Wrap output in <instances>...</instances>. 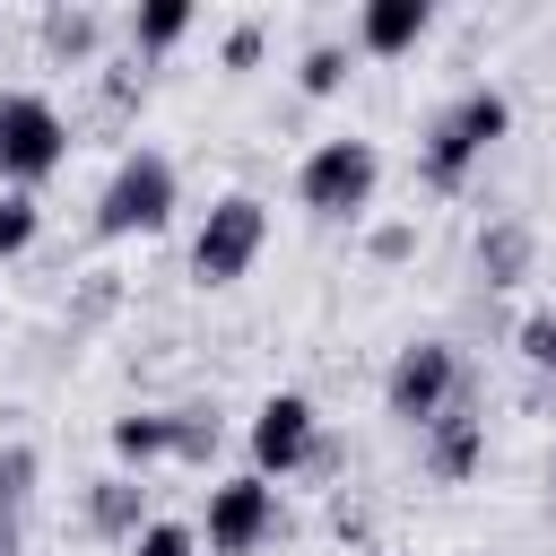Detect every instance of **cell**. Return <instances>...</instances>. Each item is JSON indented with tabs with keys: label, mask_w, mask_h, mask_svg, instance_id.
<instances>
[{
	"label": "cell",
	"mask_w": 556,
	"mask_h": 556,
	"mask_svg": "<svg viewBox=\"0 0 556 556\" xmlns=\"http://www.w3.org/2000/svg\"><path fill=\"white\" fill-rule=\"evenodd\" d=\"M513 130V96L495 87V78H469L434 122H426V148H417V174H426V191H460L478 165H486V148Z\"/></svg>",
	"instance_id": "obj_1"
},
{
	"label": "cell",
	"mask_w": 556,
	"mask_h": 556,
	"mask_svg": "<svg viewBox=\"0 0 556 556\" xmlns=\"http://www.w3.org/2000/svg\"><path fill=\"white\" fill-rule=\"evenodd\" d=\"M374 191H382V148L374 139H356V130H330V139H313L304 148V165H295V200L321 217V226H356L365 208H374Z\"/></svg>",
	"instance_id": "obj_2"
},
{
	"label": "cell",
	"mask_w": 556,
	"mask_h": 556,
	"mask_svg": "<svg viewBox=\"0 0 556 556\" xmlns=\"http://www.w3.org/2000/svg\"><path fill=\"white\" fill-rule=\"evenodd\" d=\"M174 200H182L174 156L139 139V148L113 156V174H104V191H96V235H104V243H122V235H156V226L174 217Z\"/></svg>",
	"instance_id": "obj_3"
},
{
	"label": "cell",
	"mask_w": 556,
	"mask_h": 556,
	"mask_svg": "<svg viewBox=\"0 0 556 556\" xmlns=\"http://www.w3.org/2000/svg\"><path fill=\"white\" fill-rule=\"evenodd\" d=\"M70 165V122H61V104L43 96V87H9V104H0V182L9 191H35V182H52Z\"/></svg>",
	"instance_id": "obj_4"
},
{
	"label": "cell",
	"mask_w": 556,
	"mask_h": 556,
	"mask_svg": "<svg viewBox=\"0 0 556 556\" xmlns=\"http://www.w3.org/2000/svg\"><path fill=\"white\" fill-rule=\"evenodd\" d=\"M269 243V200L261 191H217L208 217L191 226V278L200 287H235Z\"/></svg>",
	"instance_id": "obj_5"
},
{
	"label": "cell",
	"mask_w": 556,
	"mask_h": 556,
	"mask_svg": "<svg viewBox=\"0 0 556 556\" xmlns=\"http://www.w3.org/2000/svg\"><path fill=\"white\" fill-rule=\"evenodd\" d=\"M460 391H469V365H460L452 339H408V348L382 365V408H391L400 426H417V434H426Z\"/></svg>",
	"instance_id": "obj_6"
},
{
	"label": "cell",
	"mask_w": 556,
	"mask_h": 556,
	"mask_svg": "<svg viewBox=\"0 0 556 556\" xmlns=\"http://www.w3.org/2000/svg\"><path fill=\"white\" fill-rule=\"evenodd\" d=\"M191 530H200L208 556H252V547H269L287 530V513H278V486L269 478L235 469V478H208V504H200Z\"/></svg>",
	"instance_id": "obj_7"
},
{
	"label": "cell",
	"mask_w": 556,
	"mask_h": 556,
	"mask_svg": "<svg viewBox=\"0 0 556 556\" xmlns=\"http://www.w3.org/2000/svg\"><path fill=\"white\" fill-rule=\"evenodd\" d=\"M243 452H252V478H295V469H313V452H321V408L304 400V391H269L261 408H252V426H243Z\"/></svg>",
	"instance_id": "obj_8"
},
{
	"label": "cell",
	"mask_w": 556,
	"mask_h": 556,
	"mask_svg": "<svg viewBox=\"0 0 556 556\" xmlns=\"http://www.w3.org/2000/svg\"><path fill=\"white\" fill-rule=\"evenodd\" d=\"M417 452H426V478H443V486H469V478L486 469V417L469 408V391L417 434Z\"/></svg>",
	"instance_id": "obj_9"
},
{
	"label": "cell",
	"mask_w": 556,
	"mask_h": 556,
	"mask_svg": "<svg viewBox=\"0 0 556 556\" xmlns=\"http://www.w3.org/2000/svg\"><path fill=\"white\" fill-rule=\"evenodd\" d=\"M426 26H434V0H365V9H356V52L400 61V52L426 43Z\"/></svg>",
	"instance_id": "obj_10"
},
{
	"label": "cell",
	"mask_w": 556,
	"mask_h": 556,
	"mask_svg": "<svg viewBox=\"0 0 556 556\" xmlns=\"http://www.w3.org/2000/svg\"><path fill=\"white\" fill-rule=\"evenodd\" d=\"M148 521H156V513H148V486H139L130 469H113V478L87 486V530H96V539H122V547H130Z\"/></svg>",
	"instance_id": "obj_11"
},
{
	"label": "cell",
	"mask_w": 556,
	"mask_h": 556,
	"mask_svg": "<svg viewBox=\"0 0 556 556\" xmlns=\"http://www.w3.org/2000/svg\"><path fill=\"white\" fill-rule=\"evenodd\" d=\"M530 261H539V235L521 217H486L478 226V287H521Z\"/></svg>",
	"instance_id": "obj_12"
},
{
	"label": "cell",
	"mask_w": 556,
	"mask_h": 556,
	"mask_svg": "<svg viewBox=\"0 0 556 556\" xmlns=\"http://www.w3.org/2000/svg\"><path fill=\"white\" fill-rule=\"evenodd\" d=\"M113 460H122V469L174 460V408H122V417H113Z\"/></svg>",
	"instance_id": "obj_13"
},
{
	"label": "cell",
	"mask_w": 556,
	"mask_h": 556,
	"mask_svg": "<svg viewBox=\"0 0 556 556\" xmlns=\"http://www.w3.org/2000/svg\"><path fill=\"white\" fill-rule=\"evenodd\" d=\"M35 35H43V52H52V61L87 70V61H96V43H104V17H96V9H70V0H61V9H43V26H35Z\"/></svg>",
	"instance_id": "obj_14"
},
{
	"label": "cell",
	"mask_w": 556,
	"mask_h": 556,
	"mask_svg": "<svg viewBox=\"0 0 556 556\" xmlns=\"http://www.w3.org/2000/svg\"><path fill=\"white\" fill-rule=\"evenodd\" d=\"M191 17H200L191 0H139L130 9V52H174L191 35Z\"/></svg>",
	"instance_id": "obj_15"
},
{
	"label": "cell",
	"mask_w": 556,
	"mask_h": 556,
	"mask_svg": "<svg viewBox=\"0 0 556 556\" xmlns=\"http://www.w3.org/2000/svg\"><path fill=\"white\" fill-rule=\"evenodd\" d=\"M35 235H43V200H35V191H9V182H0V261L35 252Z\"/></svg>",
	"instance_id": "obj_16"
},
{
	"label": "cell",
	"mask_w": 556,
	"mask_h": 556,
	"mask_svg": "<svg viewBox=\"0 0 556 556\" xmlns=\"http://www.w3.org/2000/svg\"><path fill=\"white\" fill-rule=\"evenodd\" d=\"M295 87H304V96H339V87H348V43H330V35H321V43H304Z\"/></svg>",
	"instance_id": "obj_17"
},
{
	"label": "cell",
	"mask_w": 556,
	"mask_h": 556,
	"mask_svg": "<svg viewBox=\"0 0 556 556\" xmlns=\"http://www.w3.org/2000/svg\"><path fill=\"white\" fill-rule=\"evenodd\" d=\"M217 443H226V426H217V408H174V460H217Z\"/></svg>",
	"instance_id": "obj_18"
},
{
	"label": "cell",
	"mask_w": 556,
	"mask_h": 556,
	"mask_svg": "<svg viewBox=\"0 0 556 556\" xmlns=\"http://www.w3.org/2000/svg\"><path fill=\"white\" fill-rule=\"evenodd\" d=\"M35 495V443H0V521H26Z\"/></svg>",
	"instance_id": "obj_19"
},
{
	"label": "cell",
	"mask_w": 556,
	"mask_h": 556,
	"mask_svg": "<svg viewBox=\"0 0 556 556\" xmlns=\"http://www.w3.org/2000/svg\"><path fill=\"white\" fill-rule=\"evenodd\" d=\"M513 348H521V365H530V374H556V304H539V313L513 330Z\"/></svg>",
	"instance_id": "obj_20"
},
{
	"label": "cell",
	"mask_w": 556,
	"mask_h": 556,
	"mask_svg": "<svg viewBox=\"0 0 556 556\" xmlns=\"http://www.w3.org/2000/svg\"><path fill=\"white\" fill-rule=\"evenodd\" d=\"M130 556H200V530H191V521H165V513H156V521H148L139 539H130Z\"/></svg>",
	"instance_id": "obj_21"
},
{
	"label": "cell",
	"mask_w": 556,
	"mask_h": 556,
	"mask_svg": "<svg viewBox=\"0 0 556 556\" xmlns=\"http://www.w3.org/2000/svg\"><path fill=\"white\" fill-rule=\"evenodd\" d=\"M261 43H269V26H261V17H235L217 52H226V70H252V61H261Z\"/></svg>",
	"instance_id": "obj_22"
},
{
	"label": "cell",
	"mask_w": 556,
	"mask_h": 556,
	"mask_svg": "<svg viewBox=\"0 0 556 556\" xmlns=\"http://www.w3.org/2000/svg\"><path fill=\"white\" fill-rule=\"evenodd\" d=\"M365 252H374V261H408V252H417V226H408V217H391V226H374V235H365Z\"/></svg>",
	"instance_id": "obj_23"
},
{
	"label": "cell",
	"mask_w": 556,
	"mask_h": 556,
	"mask_svg": "<svg viewBox=\"0 0 556 556\" xmlns=\"http://www.w3.org/2000/svg\"><path fill=\"white\" fill-rule=\"evenodd\" d=\"M0 104H9V87H0Z\"/></svg>",
	"instance_id": "obj_24"
}]
</instances>
